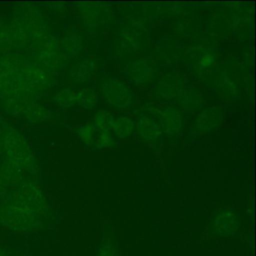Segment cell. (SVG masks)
<instances>
[{
	"label": "cell",
	"mask_w": 256,
	"mask_h": 256,
	"mask_svg": "<svg viewBox=\"0 0 256 256\" xmlns=\"http://www.w3.org/2000/svg\"><path fill=\"white\" fill-rule=\"evenodd\" d=\"M12 22L22 30L31 48L52 36L44 16L32 4L20 6L14 12Z\"/></svg>",
	"instance_id": "6da1fadb"
},
{
	"label": "cell",
	"mask_w": 256,
	"mask_h": 256,
	"mask_svg": "<svg viewBox=\"0 0 256 256\" xmlns=\"http://www.w3.org/2000/svg\"><path fill=\"white\" fill-rule=\"evenodd\" d=\"M4 152L8 160L18 166L22 170L36 174L38 162L26 138L11 126H4Z\"/></svg>",
	"instance_id": "7a4b0ae2"
},
{
	"label": "cell",
	"mask_w": 256,
	"mask_h": 256,
	"mask_svg": "<svg viewBox=\"0 0 256 256\" xmlns=\"http://www.w3.org/2000/svg\"><path fill=\"white\" fill-rule=\"evenodd\" d=\"M44 220L11 200L0 203V226L12 232L29 233L42 228Z\"/></svg>",
	"instance_id": "3957f363"
},
{
	"label": "cell",
	"mask_w": 256,
	"mask_h": 256,
	"mask_svg": "<svg viewBox=\"0 0 256 256\" xmlns=\"http://www.w3.org/2000/svg\"><path fill=\"white\" fill-rule=\"evenodd\" d=\"M28 60L19 54L8 53L0 56V94L2 96H20L31 98L24 89L20 74Z\"/></svg>",
	"instance_id": "277c9868"
},
{
	"label": "cell",
	"mask_w": 256,
	"mask_h": 256,
	"mask_svg": "<svg viewBox=\"0 0 256 256\" xmlns=\"http://www.w3.org/2000/svg\"><path fill=\"white\" fill-rule=\"evenodd\" d=\"M8 200L34 212L42 220H47L52 214L41 188L30 180L23 181L16 186Z\"/></svg>",
	"instance_id": "5b68a950"
},
{
	"label": "cell",
	"mask_w": 256,
	"mask_h": 256,
	"mask_svg": "<svg viewBox=\"0 0 256 256\" xmlns=\"http://www.w3.org/2000/svg\"><path fill=\"white\" fill-rule=\"evenodd\" d=\"M20 80L26 95L35 100L53 85L52 73L38 66L30 60L20 70Z\"/></svg>",
	"instance_id": "8992f818"
},
{
	"label": "cell",
	"mask_w": 256,
	"mask_h": 256,
	"mask_svg": "<svg viewBox=\"0 0 256 256\" xmlns=\"http://www.w3.org/2000/svg\"><path fill=\"white\" fill-rule=\"evenodd\" d=\"M32 50L34 62L48 72L62 70L68 62V56L53 36L37 44Z\"/></svg>",
	"instance_id": "52a82bcc"
},
{
	"label": "cell",
	"mask_w": 256,
	"mask_h": 256,
	"mask_svg": "<svg viewBox=\"0 0 256 256\" xmlns=\"http://www.w3.org/2000/svg\"><path fill=\"white\" fill-rule=\"evenodd\" d=\"M77 8L84 24L92 30L106 26L112 19V10L104 2H77Z\"/></svg>",
	"instance_id": "ba28073f"
},
{
	"label": "cell",
	"mask_w": 256,
	"mask_h": 256,
	"mask_svg": "<svg viewBox=\"0 0 256 256\" xmlns=\"http://www.w3.org/2000/svg\"><path fill=\"white\" fill-rule=\"evenodd\" d=\"M100 91L106 101L116 108L128 109L134 102L132 92L120 80L106 79L100 84Z\"/></svg>",
	"instance_id": "9c48e42d"
},
{
	"label": "cell",
	"mask_w": 256,
	"mask_h": 256,
	"mask_svg": "<svg viewBox=\"0 0 256 256\" xmlns=\"http://www.w3.org/2000/svg\"><path fill=\"white\" fill-rule=\"evenodd\" d=\"M157 66L148 58L132 61L126 66V74L130 80L137 86L150 84L157 76Z\"/></svg>",
	"instance_id": "30bf717a"
},
{
	"label": "cell",
	"mask_w": 256,
	"mask_h": 256,
	"mask_svg": "<svg viewBox=\"0 0 256 256\" xmlns=\"http://www.w3.org/2000/svg\"><path fill=\"white\" fill-rule=\"evenodd\" d=\"M158 120L162 132L170 137L178 136L182 131L184 118L180 110L174 107H166L162 109L150 108Z\"/></svg>",
	"instance_id": "8fae6325"
},
{
	"label": "cell",
	"mask_w": 256,
	"mask_h": 256,
	"mask_svg": "<svg viewBox=\"0 0 256 256\" xmlns=\"http://www.w3.org/2000/svg\"><path fill=\"white\" fill-rule=\"evenodd\" d=\"M223 120V112L218 106L204 109L194 120L193 128L198 134H205L215 131Z\"/></svg>",
	"instance_id": "7c38bea8"
},
{
	"label": "cell",
	"mask_w": 256,
	"mask_h": 256,
	"mask_svg": "<svg viewBox=\"0 0 256 256\" xmlns=\"http://www.w3.org/2000/svg\"><path fill=\"white\" fill-rule=\"evenodd\" d=\"M185 88L184 78L175 73L163 76L155 88V94L164 100H176Z\"/></svg>",
	"instance_id": "4fadbf2b"
},
{
	"label": "cell",
	"mask_w": 256,
	"mask_h": 256,
	"mask_svg": "<svg viewBox=\"0 0 256 256\" xmlns=\"http://www.w3.org/2000/svg\"><path fill=\"white\" fill-rule=\"evenodd\" d=\"M97 68L98 65L95 60L91 58L82 59L71 67L68 78L74 84L86 83L96 74Z\"/></svg>",
	"instance_id": "5bb4252c"
},
{
	"label": "cell",
	"mask_w": 256,
	"mask_h": 256,
	"mask_svg": "<svg viewBox=\"0 0 256 256\" xmlns=\"http://www.w3.org/2000/svg\"><path fill=\"white\" fill-rule=\"evenodd\" d=\"M212 86L216 94L228 101H233L239 97L240 88L238 84L224 73H220L214 77Z\"/></svg>",
	"instance_id": "9a60e30c"
},
{
	"label": "cell",
	"mask_w": 256,
	"mask_h": 256,
	"mask_svg": "<svg viewBox=\"0 0 256 256\" xmlns=\"http://www.w3.org/2000/svg\"><path fill=\"white\" fill-rule=\"evenodd\" d=\"M136 130L140 138L150 144L158 142L162 133L158 122L148 116H142L138 118Z\"/></svg>",
	"instance_id": "2e32d148"
},
{
	"label": "cell",
	"mask_w": 256,
	"mask_h": 256,
	"mask_svg": "<svg viewBox=\"0 0 256 256\" xmlns=\"http://www.w3.org/2000/svg\"><path fill=\"white\" fill-rule=\"evenodd\" d=\"M178 106L186 112H194L202 109L204 104L203 95L196 89H184L176 97Z\"/></svg>",
	"instance_id": "e0dca14e"
},
{
	"label": "cell",
	"mask_w": 256,
	"mask_h": 256,
	"mask_svg": "<svg viewBox=\"0 0 256 256\" xmlns=\"http://www.w3.org/2000/svg\"><path fill=\"white\" fill-rule=\"evenodd\" d=\"M23 170L7 158L0 164V185L8 190L22 182Z\"/></svg>",
	"instance_id": "ac0fdd59"
},
{
	"label": "cell",
	"mask_w": 256,
	"mask_h": 256,
	"mask_svg": "<svg viewBox=\"0 0 256 256\" xmlns=\"http://www.w3.org/2000/svg\"><path fill=\"white\" fill-rule=\"evenodd\" d=\"M238 228V218L230 211H224L218 214L215 220V229L221 235L233 233Z\"/></svg>",
	"instance_id": "d6986e66"
},
{
	"label": "cell",
	"mask_w": 256,
	"mask_h": 256,
	"mask_svg": "<svg viewBox=\"0 0 256 256\" xmlns=\"http://www.w3.org/2000/svg\"><path fill=\"white\" fill-rule=\"evenodd\" d=\"M83 38L77 32L70 31L64 36L60 47L67 56H76L83 49Z\"/></svg>",
	"instance_id": "ffe728a7"
},
{
	"label": "cell",
	"mask_w": 256,
	"mask_h": 256,
	"mask_svg": "<svg viewBox=\"0 0 256 256\" xmlns=\"http://www.w3.org/2000/svg\"><path fill=\"white\" fill-rule=\"evenodd\" d=\"M50 113L44 106L37 103L35 100L30 103L23 116L32 122H42L50 119Z\"/></svg>",
	"instance_id": "44dd1931"
},
{
	"label": "cell",
	"mask_w": 256,
	"mask_h": 256,
	"mask_svg": "<svg viewBox=\"0 0 256 256\" xmlns=\"http://www.w3.org/2000/svg\"><path fill=\"white\" fill-rule=\"evenodd\" d=\"M134 122L128 116H120L115 119L113 130L115 136L120 139H125L132 136L134 130Z\"/></svg>",
	"instance_id": "7402d4cb"
},
{
	"label": "cell",
	"mask_w": 256,
	"mask_h": 256,
	"mask_svg": "<svg viewBox=\"0 0 256 256\" xmlns=\"http://www.w3.org/2000/svg\"><path fill=\"white\" fill-rule=\"evenodd\" d=\"M98 98L91 88H83L76 92V103L84 109H92L96 106Z\"/></svg>",
	"instance_id": "603a6c76"
},
{
	"label": "cell",
	"mask_w": 256,
	"mask_h": 256,
	"mask_svg": "<svg viewBox=\"0 0 256 256\" xmlns=\"http://www.w3.org/2000/svg\"><path fill=\"white\" fill-rule=\"evenodd\" d=\"M14 49L10 24L0 19V54H6Z\"/></svg>",
	"instance_id": "cb8c5ba5"
},
{
	"label": "cell",
	"mask_w": 256,
	"mask_h": 256,
	"mask_svg": "<svg viewBox=\"0 0 256 256\" xmlns=\"http://www.w3.org/2000/svg\"><path fill=\"white\" fill-rule=\"evenodd\" d=\"M115 119L108 110H100L96 114L94 124L98 130L110 132L113 128Z\"/></svg>",
	"instance_id": "d4e9b609"
},
{
	"label": "cell",
	"mask_w": 256,
	"mask_h": 256,
	"mask_svg": "<svg viewBox=\"0 0 256 256\" xmlns=\"http://www.w3.org/2000/svg\"><path fill=\"white\" fill-rule=\"evenodd\" d=\"M55 102L64 109H68L76 104V92L70 89H62L54 96Z\"/></svg>",
	"instance_id": "484cf974"
},
{
	"label": "cell",
	"mask_w": 256,
	"mask_h": 256,
	"mask_svg": "<svg viewBox=\"0 0 256 256\" xmlns=\"http://www.w3.org/2000/svg\"><path fill=\"white\" fill-rule=\"evenodd\" d=\"M78 134L80 140L89 146H94L96 139L98 128L95 126L94 124H88L82 126L78 130Z\"/></svg>",
	"instance_id": "4316f807"
},
{
	"label": "cell",
	"mask_w": 256,
	"mask_h": 256,
	"mask_svg": "<svg viewBox=\"0 0 256 256\" xmlns=\"http://www.w3.org/2000/svg\"><path fill=\"white\" fill-rule=\"evenodd\" d=\"M114 140L112 138L110 132L100 130L98 128L96 139L95 144H94L96 148H100V149L112 148L114 146Z\"/></svg>",
	"instance_id": "83f0119b"
},
{
	"label": "cell",
	"mask_w": 256,
	"mask_h": 256,
	"mask_svg": "<svg viewBox=\"0 0 256 256\" xmlns=\"http://www.w3.org/2000/svg\"><path fill=\"white\" fill-rule=\"evenodd\" d=\"M216 58L214 54L205 52L199 58L198 66L202 70H209L215 64Z\"/></svg>",
	"instance_id": "f1b7e54d"
},
{
	"label": "cell",
	"mask_w": 256,
	"mask_h": 256,
	"mask_svg": "<svg viewBox=\"0 0 256 256\" xmlns=\"http://www.w3.org/2000/svg\"><path fill=\"white\" fill-rule=\"evenodd\" d=\"M49 8H52L54 12H56V13H60L64 14L66 12V6L64 5V2H48Z\"/></svg>",
	"instance_id": "f546056e"
},
{
	"label": "cell",
	"mask_w": 256,
	"mask_h": 256,
	"mask_svg": "<svg viewBox=\"0 0 256 256\" xmlns=\"http://www.w3.org/2000/svg\"><path fill=\"white\" fill-rule=\"evenodd\" d=\"M4 126L0 124V154H4Z\"/></svg>",
	"instance_id": "4dcf8cb0"
},
{
	"label": "cell",
	"mask_w": 256,
	"mask_h": 256,
	"mask_svg": "<svg viewBox=\"0 0 256 256\" xmlns=\"http://www.w3.org/2000/svg\"><path fill=\"white\" fill-rule=\"evenodd\" d=\"M6 192V188L0 185V199H1L2 196H5Z\"/></svg>",
	"instance_id": "1f68e13d"
},
{
	"label": "cell",
	"mask_w": 256,
	"mask_h": 256,
	"mask_svg": "<svg viewBox=\"0 0 256 256\" xmlns=\"http://www.w3.org/2000/svg\"><path fill=\"white\" fill-rule=\"evenodd\" d=\"M0 256H8L7 254V252L6 250H2L0 248Z\"/></svg>",
	"instance_id": "d6a6232c"
}]
</instances>
